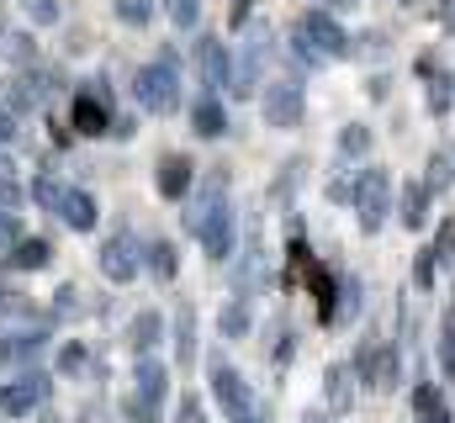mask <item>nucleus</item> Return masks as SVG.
<instances>
[{
  "mask_svg": "<svg viewBox=\"0 0 455 423\" xmlns=\"http://www.w3.org/2000/svg\"><path fill=\"white\" fill-rule=\"evenodd\" d=\"M132 101L143 106L148 116L180 111V59H175V48H164L154 64H143V69L132 75Z\"/></svg>",
  "mask_w": 455,
  "mask_h": 423,
  "instance_id": "nucleus-1",
  "label": "nucleus"
},
{
  "mask_svg": "<svg viewBox=\"0 0 455 423\" xmlns=\"http://www.w3.org/2000/svg\"><path fill=\"white\" fill-rule=\"evenodd\" d=\"M349 365H355L360 387H376V392H397V381H403V355H397V344H392V339H376V333L360 339V349H355Z\"/></svg>",
  "mask_w": 455,
  "mask_h": 423,
  "instance_id": "nucleus-2",
  "label": "nucleus"
},
{
  "mask_svg": "<svg viewBox=\"0 0 455 423\" xmlns=\"http://www.w3.org/2000/svg\"><path fill=\"white\" fill-rule=\"evenodd\" d=\"M355 217H360L365 238H376L387 227V217H392V175L381 164H365L355 175Z\"/></svg>",
  "mask_w": 455,
  "mask_h": 423,
  "instance_id": "nucleus-3",
  "label": "nucleus"
},
{
  "mask_svg": "<svg viewBox=\"0 0 455 423\" xmlns=\"http://www.w3.org/2000/svg\"><path fill=\"white\" fill-rule=\"evenodd\" d=\"M207 381H212V403L223 408L228 423H238L243 413H254V408H259V403H254V387L238 376V365H233V360H223V355H212Z\"/></svg>",
  "mask_w": 455,
  "mask_h": 423,
  "instance_id": "nucleus-4",
  "label": "nucleus"
},
{
  "mask_svg": "<svg viewBox=\"0 0 455 423\" xmlns=\"http://www.w3.org/2000/svg\"><path fill=\"white\" fill-rule=\"evenodd\" d=\"M196 243H202V254H207L212 265L233 259V249H238V217H233V202H228V191L218 196V202H212L207 222L196 227Z\"/></svg>",
  "mask_w": 455,
  "mask_h": 423,
  "instance_id": "nucleus-5",
  "label": "nucleus"
},
{
  "mask_svg": "<svg viewBox=\"0 0 455 423\" xmlns=\"http://www.w3.org/2000/svg\"><path fill=\"white\" fill-rule=\"evenodd\" d=\"M53 376L48 371H21L16 381H0V419H27L48 403Z\"/></svg>",
  "mask_w": 455,
  "mask_h": 423,
  "instance_id": "nucleus-6",
  "label": "nucleus"
},
{
  "mask_svg": "<svg viewBox=\"0 0 455 423\" xmlns=\"http://www.w3.org/2000/svg\"><path fill=\"white\" fill-rule=\"evenodd\" d=\"M101 275L112 286H132L143 275V238H132L127 227H116L112 238L101 243Z\"/></svg>",
  "mask_w": 455,
  "mask_h": 423,
  "instance_id": "nucleus-7",
  "label": "nucleus"
},
{
  "mask_svg": "<svg viewBox=\"0 0 455 423\" xmlns=\"http://www.w3.org/2000/svg\"><path fill=\"white\" fill-rule=\"evenodd\" d=\"M297 32L323 53V59H344L349 53V32L339 27V16L329 11V5H318V11H302L297 16Z\"/></svg>",
  "mask_w": 455,
  "mask_h": 423,
  "instance_id": "nucleus-8",
  "label": "nucleus"
},
{
  "mask_svg": "<svg viewBox=\"0 0 455 423\" xmlns=\"http://www.w3.org/2000/svg\"><path fill=\"white\" fill-rule=\"evenodd\" d=\"M196 75H202V91H233V53H228L223 37L202 32L196 37Z\"/></svg>",
  "mask_w": 455,
  "mask_h": 423,
  "instance_id": "nucleus-9",
  "label": "nucleus"
},
{
  "mask_svg": "<svg viewBox=\"0 0 455 423\" xmlns=\"http://www.w3.org/2000/svg\"><path fill=\"white\" fill-rule=\"evenodd\" d=\"M265 59H270V32H249L243 53L233 59V91H228V96L249 101V96H254V85L265 80Z\"/></svg>",
  "mask_w": 455,
  "mask_h": 423,
  "instance_id": "nucleus-10",
  "label": "nucleus"
},
{
  "mask_svg": "<svg viewBox=\"0 0 455 423\" xmlns=\"http://www.w3.org/2000/svg\"><path fill=\"white\" fill-rule=\"evenodd\" d=\"M112 91H107V80H91L80 96H75V127L85 132V138H96V132H112Z\"/></svg>",
  "mask_w": 455,
  "mask_h": 423,
  "instance_id": "nucleus-11",
  "label": "nucleus"
},
{
  "mask_svg": "<svg viewBox=\"0 0 455 423\" xmlns=\"http://www.w3.org/2000/svg\"><path fill=\"white\" fill-rule=\"evenodd\" d=\"M259 111H265L270 127L286 132V127H297V122L307 116V96H302L291 80H281V85H265V91H259Z\"/></svg>",
  "mask_w": 455,
  "mask_h": 423,
  "instance_id": "nucleus-12",
  "label": "nucleus"
},
{
  "mask_svg": "<svg viewBox=\"0 0 455 423\" xmlns=\"http://www.w3.org/2000/svg\"><path fill=\"white\" fill-rule=\"evenodd\" d=\"M48 333H53V317H43L37 328L27 333H0V365H21V360H37L48 349Z\"/></svg>",
  "mask_w": 455,
  "mask_h": 423,
  "instance_id": "nucleus-13",
  "label": "nucleus"
},
{
  "mask_svg": "<svg viewBox=\"0 0 455 423\" xmlns=\"http://www.w3.org/2000/svg\"><path fill=\"white\" fill-rule=\"evenodd\" d=\"M127 381H132V392H143L154 403H170V365L159 355H138L132 371H127Z\"/></svg>",
  "mask_w": 455,
  "mask_h": 423,
  "instance_id": "nucleus-14",
  "label": "nucleus"
},
{
  "mask_svg": "<svg viewBox=\"0 0 455 423\" xmlns=\"http://www.w3.org/2000/svg\"><path fill=\"white\" fill-rule=\"evenodd\" d=\"M355 392H360L355 365H349V360H334V365L323 371V397H329V408H334V413H355Z\"/></svg>",
  "mask_w": 455,
  "mask_h": 423,
  "instance_id": "nucleus-15",
  "label": "nucleus"
},
{
  "mask_svg": "<svg viewBox=\"0 0 455 423\" xmlns=\"http://www.w3.org/2000/svg\"><path fill=\"white\" fill-rule=\"evenodd\" d=\"M154 186H159L164 202H186L191 196V159L186 154H164L159 170H154Z\"/></svg>",
  "mask_w": 455,
  "mask_h": 423,
  "instance_id": "nucleus-16",
  "label": "nucleus"
},
{
  "mask_svg": "<svg viewBox=\"0 0 455 423\" xmlns=\"http://www.w3.org/2000/svg\"><path fill=\"white\" fill-rule=\"evenodd\" d=\"M191 132L196 138H223L228 132V106L218 91H202L196 101H191Z\"/></svg>",
  "mask_w": 455,
  "mask_h": 423,
  "instance_id": "nucleus-17",
  "label": "nucleus"
},
{
  "mask_svg": "<svg viewBox=\"0 0 455 423\" xmlns=\"http://www.w3.org/2000/svg\"><path fill=\"white\" fill-rule=\"evenodd\" d=\"M170 333H175V365H196V307H191L186 297L175 302Z\"/></svg>",
  "mask_w": 455,
  "mask_h": 423,
  "instance_id": "nucleus-18",
  "label": "nucleus"
},
{
  "mask_svg": "<svg viewBox=\"0 0 455 423\" xmlns=\"http://www.w3.org/2000/svg\"><path fill=\"white\" fill-rule=\"evenodd\" d=\"M143 270L170 286V281L180 275V249H175L170 238H143Z\"/></svg>",
  "mask_w": 455,
  "mask_h": 423,
  "instance_id": "nucleus-19",
  "label": "nucleus"
},
{
  "mask_svg": "<svg viewBox=\"0 0 455 423\" xmlns=\"http://www.w3.org/2000/svg\"><path fill=\"white\" fill-rule=\"evenodd\" d=\"M429 207H435V191H429L424 180H408V186H403V202H397V217H403V227H408V233H424V222H429Z\"/></svg>",
  "mask_w": 455,
  "mask_h": 423,
  "instance_id": "nucleus-20",
  "label": "nucleus"
},
{
  "mask_svg": "<svg viewBox=\"0 0 455 423\" xmlns=\"http://www.w3.org/2000/svg\"><path fill=\"white\" fill-rule=\"evenodd\" d=\"M164 333H170V323L148 307V313H138L132 323H127V349H132V355H154Z\"/></svg>",
  "mask_w": 455,
  "mask_h": 423,
  "instance_id": "nucleus-21",
  "label": "nucleus"
},
{
  "mask_svg": "<svg viewBox=\"0 0 455 423\" xmlns=\"http://www.w3.org/2000/svg\"><path fill=\"white\" fill-rule=\"evenodd\" d=\"M75 233H96V222H101V202L91 196V191H80V186H69V196H64V212H59Z\"/></svg>",
  "mask_w": 455,
  "mask_h": 423,
  "instance_id": "nucleus-22",
  "label": "nucleus"
},
{
  "mask_svg": "<svg viewBox=\"0 0 455 423\" xmlns=\"http://www.w3.org/2000/svg\"><path fill=\"white\" fill-rule=\"evenodd\" d=\"M413 423H451V403L435 381H419L413 387Z\"/></svg>",
  "mask_w": 455,
  "mask_h": 423,
  "instance_id": "nucleus-23",
  "label": "nucleus"
},
{
  "mask_svg": "<svg viewBox=\"0 0 455 423\" xmlns=\"http://www.w3.org/2000/svg\"><path fill=\"white\" fill-rule=\"evenodd\" d=\"M218 333H223V339H249V333H254V307H249L243 297L223 302V313H218Z\"/></svg>",
  "mask_w": 455,
  "mask_h": 423,
  "instance_id": "nucleus-24",
  "label": "nucleus"
},
{
  "mask_svg": "<svg viewBox=\"0 0 455 423\" xmlns=\"http://www.w3.org/2000/svg\"><path fill=\"white\" fill-rule=\"evenodd\" d=\"M53 259V243L48 238H21L11 254H5V270H37V265H48Z\"/></svg>",
  "mask_w": 455,
  "mask_h": 423,
  "instance_id": "nucleus-25",
  "label": "nucleus"
},
{
  "mask_svg": "<svg viewBox=\"0 0 455 423\" xmlns=\"http://www.w3.org/2000/svg\"><path fill=\"white\" fill-rule=\"evenodd\" d=\"M0 59H5L11 69H32V64H37L32 32H0Z\"/></svg>",
  "mask_w": 455,
  "mask_h": 423,
  "instance_id": "nucleus-26",
  "label": "nucleus"
},
{
  "mask_svg": "<svg viewBox=\"0 0 455 423\" xmlns=\"http://www.w3.org/2000/svg\"><path fill=\"white\" fill-rule=\"evenodd\" d=\"M360 302H365V286H360V275H339V291H334V323H355L360 317Z\"/></svg>",
  "mask_w": 455,
  "mask_h": 423,
  "instance_id": "nucleus-27",
  "label": "nucleus"
},
{
  "mask_svg": "<svg viewBox=\"0 0 455 423\" xmlns=\"http://www.w3.org/2000/svg\"><path fill=\"white\" fill-rule=\"evenodd\" d=\"M334 148H339V159L360 164V159L371 154V127H365V122H344L339 138H334Z\"/></svg>",
  "mask_w": 455,
  "mask_h": 423,
  "instance_id": "nucleus-28",
  "label": "nucleus"
},
{
  "mask_svg": "<svg viewBox=\"0 0 455 423\" xmlns=\"http://www.w3.org/2000/svg\"><path fill=\"white\" fill-rule=\"evenodd\" d=\"M53 365H59V376H85V365H91V349H85V339H69V344H59V355H53Z\"/></svg>",
  "mask_w": 455,
  "mask_h": 423,
  "instance_id": "nucleus-29",
  "label": "nucleus"
},
{
  "mask_svg": "<svg viewBox=\"0 0 455 423\" xmlns=\"http://www.w3.org/2000/svg\"><path fill=\"white\" fill-rule=\"evenodd\" d=\"M64 196H69L64 180H53V175H37V180H32V202L43 212H64Z\"/></svg>",
  "mask_w": 455,
  "mask_h": 423,
  "instance_id": "nucleus-30",
  "label": "nucleus"
},
{
  "mask_svg": "<svg viewBox=\"0 0 455 423\" xmlns=\"http://www.w3.org/2000/svg\"><path fill=\"white\" fill-rule=\"evenodd\" d=\"M164 16L175 32H196L202 27V0H164Z\"/></svg>",
  "mask_w": 455,
  "mask_h": 423,
  "instance_id": "nucleus-31",
  "label": "nucleus"
},
{
  "mask_svg": "<svg viewBox=\"0 0 455 423\" xmlns=\"http://www.w3.org/2000/svg\"><path fill=\"white\" fill-rule=\"evenodd\" d=\"M164 403H154V397H143V392H127V403H122V419L127 423H164L159 413Z\"/></svg>",
  "mask_w": 455,
  "mask_h": 423,
  "instance_id": "nucleus-32",
  "label": "nucleus"
},
{
  "mask_svg": "<svg viewBox=\"0 0 455 423\" xmlns=\"http://www.w3.org/2000/svg\"><path fill=\"white\" fill-rule=\"evenodd\" d=\"M451 180H455V154H435V159H429L424 186H429L435 196H445V191H451Z\"/></svg>",
  "mask_w": 455,
  "mask_h": 423,
  "instance_id": "nucleus-33",
  "label": "nucleus"
},
{
  "mask_svg": "<svg viewBox=\"0 0 455 423\" xmlns=\"http://www.w3.org/2000/svg\"><path fill=\"white\" fill-rule=\"evenodd\" d=\"M291 64H302V75H318L329 59H323V53H318V48H313V43H307L297 27H291Z\"/></svg>",
  "mask_w": 455,
  "mask_h": 423,
  "instance_id": "nucleus-34",
  "label": "nucleus"
},
{
  "mask_svg": "<svg viewBox=\"0 0 455 423\" xmlns=\"http://www.w3.org/2000/svg\"><path fill=\"white\" fill-rule=\"evenodd\" d=\"M435 355H440V376L455 381V317L440 323V344H435Z\"/></svg>",
  "mask_w": 455,
  "mask_h": 423,
  "instance_id": "nucleus-35",
  "label": "nucleus"
},
{
  "mask_svg": "<svg viewBox=\"0 0 455 423\" xmlns=\"http://www.w3.org/2000/svg\"><path fill=\"white\" fill-rule=\"evenodd\" d=\"M116 21L122 27H148L154 21V0H116Z\"/></svg>",
  "mask_w": 455,
  "mask_h": 423,
  "instance_id": "nucleus-36",
  "label": "nucleus"
},
{
  "mask_svg": "<svg viewBox=\"0 0 455 423\" xmlns=\"http://www.w3.org/2000/svg\"><path fill=\"white\" fill-rule=\"evenodd\" d=\"M435 270H440V254H435V249H419V259H413V286L429 291V286H435Z\"/></svg>",
  "mask_w": 455,
  "mask_h": 423,
  "instance_id": "nucleus-37",
  "label": "nucleus"
},
{
  "mask_svg": "<svg viewBox=\"0 0 455 423\" xmlns=\"http://www.w3.org/2000/svg\"><path fill=\"white\" fill-rule=\"evenodd\" d=\"M21 238H27V233H21V217L0 207V254H11V249H16Z\"/></svg>",
  "mask_w": 455,
  "mask_h": 423,
  "instance_id": "nucleus-38",
  "label": "nucleus"
},
{
  "mask_svg": "<svg viewBox=\"0 0 455 423\" xmlns=\"http://www.w3.org/2000/svg\"><path fill=\"white\" fill-rule=\"evenodd\" d=\"M27 5V21L32 27H53L59 21V0H21Z\"/></svg>",
  "mask_w": 455,
  "mask_h": 423,
  "instance_id": "nucleus-39",
  "label": "nucleus"
},
{
  "mask_svg": "<svg viewBox=\"0 0 455 423\" xmlns=\"http://www.w3.org/2000/svg\"><path fill=\"white\" fill-rule=\"evenodd\" d=\"M329 202L334 207H355V175H334L329 180Z\"/></svg>",
  "mask_w": 455,
  "mask_h": 423,
  "instance_id": "nucleus-40",
  "label": "nucleus"
},
{
  "mask_svg": "<svg viewBox=\"0 0 455 423\" xmlns=\"http://www.w3.org/2000/svg\"><path fill=\"white\" fill-rule=\"evenodd\" d=\"M37 307L27 302V297H16V291H0V317H32Z\"/></svg>",
  "mask_w": 455,
  "mask_h": 423,
  "instance_id": "nucleus-41",
  "label": "nucleus"
},
{
  "mask_svg": "<svg viewBox=\"0 0 455 423\" xmlns=\"http://www.w3.org/2000/svg\"><path fill=\"white\" fill-rule=\"evenodd\" d=\"M435 254H440V265H455V222H445V227H440Z\"/></svg>",
  "mask_w": 455,
  "mask_h": 423,
  "instance_id": "nucleus-42",
  "label": "nucleus"
},
{
  "mask_svg": "<svg viewBox=\"0 0 455 423\" xmlns=\"http://www.w3.org/2000/svg\"><path fill=\"white\" fill-rule=\"evenodd\" d=\"M21 202H27V191H21V186H16L11 175H0V207H5V212H16Z\"/></svg>",
  "mask_w": 455,
  "mask_h": 423,
  "instance_id": "nucleus-43",
  "label": "nucleus"
},
{
  "mask_svg": "<svg viewBox=\"0 0 455 423\" xmlns=\"http://www.w3.org/2000/svg\"><path fill=\"white\" fill-rule=\"evenodd\" d=\"M175 423H207L202 403H196V397H180V408H175Z\"/></svg>",
  "mask_w": 455,
  "mask_h": 423,
  "instance_id": "nucleus-44",
  "label": "nucleus"
},
{
  "mask_svg": "<svg viewBox=\"0 0 455 423\" xmlns=\"http://www.w3.org/2000/svg\"><path fill=\"white\" fill-rule=\"evenodd\" d=\"M11 138H16V111L0 101V143H11Z\"/></svg>",
  "mask_w": 455,
  "mask_h": 423,
  "instance_id": "nucleus-45",
  "label": "nucleus"
},
{
  "mask_svg": "<svg viewBox=\"0 0 455 423\" xmlns=\"http://www.w3.org/2000/svg\"><path fill=\"white\" fill-rule=\"evenodd\" d=\"M132 127H138L132 116H116V122H112V132H116V138H132Z\"/></svg>",
  "mask_w": 455,
  "mask_h": 423,
  "instance_id": "nucleus-46",
  "label": "nucleus"
},
{
  "mask_svg": "<svg viewBox=\"0 0 455 423\" xmlns=\"http://www.w3.org/2000/svg\"><path fill=\"white\" fill-rule=\"evenodd\" d=\"M323 5H329V11H339V16H344V11H355L360 0H323Z\"/></svg>",
  "mask_w": 455,
  "mask_h": 423,
  "instance_id": "nucleus-47",
  "label": "nucleus"
},
{
  "mask_svg": "<svg viewBox=\"0 0 455 423\" xmlns=\"http://www.w3.org/2000/svg\"><path fill=\"white\" fill-rule=\"evenodd\" d=\"M91 413H80V423H107V413H96V403H85Z\"/></svg>",
  "mask_w": 455,
  "mask_h": 423,
  "instance_id": "nucleus-48",
  "label": "nucleus"
},
{
  "mask_svg": "<svg viewBox=\"0 0 455 423\" xmlns=\"http://www.w3.org/2000/svg\"><path fill=\"white\" fill-rule=\"evenodd\" d=\"M238 423H270V419H265V413L254 408V413H243V419H238Z\"/></svg>",
  "mask_w": 455,
  "mask_h": 423,
  "instance_id": "nucleus-49",
  "label": "nucleus"
},
{
  "mask_svg": "<svg viewBox=\"0 0 455 423\" xmlns=\"http://www.w3.org/2000/svg\"><path fill=\"white\" fill-rule=\"evenodd\" d=\"M302 423H334L329 413H302Z\"/></svg>",
  "mask_w": 455,
  "mask_h": 423,
  "instance_id": "nucleus-50",
  "label": "nucleus"
},
{
  "mask_svg": "<svg viewBox=\"0 0 455 423\" xmlns=\"http://www.w3.org/2000/svg\"><path fill=\"white\" fill-rule=\"evenodd\" d=\"M37 423H59V413H48V408H43V419H37Z\"/></svg>",
  "mask_w": 455,
  "mask_h": 423,
  "instance_id": "nucleus-51",
  "label": "nucleus"
},
{
  "mask_svg": "<svg viewBox=\"0 0 455 423\" xmlns=\"http://www.w3.org/2000/svg\"><path fill=\"white\" fill-rule=\"evenodd\" d=\"M403 5H424V0H403Z\"/></svg>",
  "mask_w": 455,
  "mask_h": 423,
  "instance_id": "nucleus-52",
  "label": "nucleus"
},
{
  "mask_svg": "<svg viewBox=\"0 0 455 423\" xmlns=\"http://www.w3.org/2000/svg\"><path fill=\"white\" fill-rule=\"evenodd\" d=\"M451 154H455V148H451Z\"/></svg>",
  "mask_w": 455,
  "mask_h": 423,
  "instance_id": "nucleus-53",
  "label": "nucleus"
}]
</instances>
